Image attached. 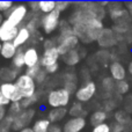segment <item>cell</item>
Returning a JSON list of instances; mask_svg holds the SVG:
<instances>
[{"label": "cell", "instance_id": "6da1fadb", "mask_svg": "<svg viewBox=\"0 0 132 132\" xmlns=\"http://www.w3.org/2000/svg\"><path fill=\"white\" fill-rule=\"evenodd\" d=\"M67 19L73 28V34L84 44L96 42L104 29L103 21L96 19L87 9H73Z\"/></svg>", "mask_w": 132, "mask_h": 132}, {"label": "cell", "instance_id": "7a4b0ae2", "mask_svg": "<svg viewBox=\"0 0 132 132\" xmlns=\"http://www.w3.org/2000/svg\"><path fill=\"white\" fill-rule=\"evenodd\" d=\"M72 95L63 87L50 89L46 94V104L51 108H67L71 104Z\"/></svg>", "mask_w": 132, "mask_h": 132}, {"label": "cell", "instance_id": "3957f363", "mask_svg": "<svg viewBox=\"0 0 132 132\" xmlns=\"http://www.w3.org/2000/svg\"><path fill=\"white\" fill-rule=\"evenodd\" d=\"M28 14H29V9H28L27 4H24V2H15L14 6L9 11L4 14V16L5 20H7L11 24H13L14 27L20 28L24 24Z\"/></svg>", "mask_w": 132, "mask_h": 132}, {"label": "cell", "instance_id": "277c9868", "mask_svg": "<svg viewBox=\"0 0 132 132\" xmlns=\"http://www.w3.org/2000/svg\"><path fill=\"white\" fill-rule=\"evenodd\" d=\"M14 84H15L16 87L19 88V90H20L23 98L32 97V96H35L37 94V92H38V87H37L35 80L32 79L31 77L27 75L26 73H21Z\"/></svg>", "mask_w": 132, "mask_h": 132}, {"label": "cell", "instance_id": "5b68a950", "mask_svg": "<svg viewBox=\"0 0 132 132\" xmlns=\"http://www.w3.org/2000/svg\"><path fill=\"white\" fill-rule=\"evenodd\" d=\"M62 21V14L55 9L49 14H43L41 16V31L43 35H52L59 28Z\"/></svg>", "mask_w": 132, "mask_h": 132}, {"label": "cell", "instance_id": "8992f818", "mask_svg": "<svg viewBox=\"0 0 132 132\" xmlns=\"http://www.w3.org/2000/svg\"><path fill=\"white\" fill-rule=\"evenodd\" d=\"M97 93V85L93 80H88L86 82H82L79 87H78L77 92L74 94L75 101L82 103H88L94 98V96Z\"/></svg>", "mask_w": 132, "mask_h": 132}, {"label": "cell", "instance_id": "52a82bcc", "mask_svg": "<svg viewBox=\"0 0 132 132\" xmlns=\"http://www.w3.org/2000/svg\"><path fill=\"white\" fill-rule=\"evenodd\" d=\"M36 109L30 108V109L23 110L21 114H19L13 119V126H12V132H20L21 130L26 128H29L30 124L35 122L36 117Z\"/></svg>", "mask_w": 132, "mask_h": 132}, {"label": "cell", "instance_id": "ba28073f", "mask_svg": "<svg viewBox=\"0 0 132 132\" xmlns=\"http://www.w3.org/2000/svg\"><path fill=\"white\" fill-rule=\"evenodd\" d=\"M56 43H57V49L59 51L60 56H64L70 51L79 48L80 41L74 34L57 35L56 36Z\"/></svg>", "mask_w": 132, "mask_h": 132}, {"label": "cell", "instance_id": "9c48e42d", "mask_svg": "<svg viewBox=\"0 0 132 132\" xmlns=\"http://www.w3.org/2000/svg\"><path fill=\"white\" fill-rule=\"evenodd\" d=\"M118 41H119L118 36L115 34V31L111 28H104L101 31L96 43L101 49H110L116 45L118 43Z\"/></svg>", "mask_w": 132, "mask_h": 132}, {"label": "cell", "instance_id": "30bf717a", "mask_svg": "<svg viewBox=\"0 0 132 132\" xmlns=\"http://www.w3.org/2000/svg\"><path fill=\"white\" fill-rule=\"evenodd\" d=\"M60 58H62V56H60L57 46H53V48L46 49V50L42 51L39 65L43 68H46L51 65H55V64H57V63H59Z\"/></svg>", "mask_w": 132, "mask_h": 132}, {"label": "cell", "instance_id": "8fae6325", "mask_svg": "<svg viewBox=\"0 0 132 132\" xmlns=\"http://www.w3.org/2000/svg\"><path fill=\"white\" fill-rule=\"evenodd\" d=\"M0 93L7 100L11 101V103L21 102L23 100L20 90H19V88L16 87V85L14 82H11V84H0Z\"/></svg>", "mask_w": 132, "mask_h": 132}, {"label": "cell", "instance_id": "7c38bea8", "mask_svg": "<svg viewBox=\"0 0 132 132\" xmlns=\"http://www.w3.org/2000/svg\"><path fill=\"white\" fill-rule=\"evenodd\" d=\"M86 126V117H70L63 125V132H82Z\"/></svg>", "mask_w": 132, "mask_h": 132}, {"label": "cell", "instance_id": "4fadbf2b", "mask_svg": "<svg viewBox=\"0 0 132 132\" xmlns=\"http://www.w3.org/2000/svg\"><path fill=\"white\" fill-rule=\"evenodd\" d=\"M41 52L36 46H26L24 48V65L26 68H30L39 65Z\"/></svg>", "mask_w": 132, "mask_h": 132}, {"label": "cell", "instance_id": "5bb4252c", "mask_svg": "<svg viewBox=\"0 0 132 132\" xmlns=\"http://www.w3.org/2000/svg\"><path fill=\"white\" fill-rule=\"evenodd\" d=\"M109 73H110V78L115 82L123 81V80H125L126 75H128V70L121 62L112 60L109 65Z\"/></svg>", "mask_w": 132, "mask_h": 132}, {"label": "cell", "instance_id": "9a60e30c", "mask_svg": "<svg viewBox=\"0 0 132 132\" xmlns=\"http://www.w3.org/2000/svg\"><path fill=\"white\" fill-rule=\"evenodd\" d=\"M19 31L18 27H14L13 24L5 20L2 22L1 27H0V42L5 43V42H13L14 38L16 37V34Z\"/></svg>", "mask_w": 132, "mask_h": 132}, {"label": "cell", "instance_id": "2e32d148", "mask_svg": "<svg viewBox=\"0 0 132 132\" xmlns=\"http://www.w3.org/2000/svg\"><path fill=\"white\" fill-rule=\"evenodd\" d=\"M20 74V71L15 70L12 66H2V67H0V84L15 82Z\"/></svg>", "mask_w": 132, "mask_h": 132}, {"label": "cell", "instance_id": "e0dca14e", "mask_svg": "<svg viewBox=\"0 0 132 132\" xmlns=\"http://www.w3.org/2000/svg\"><path fill=\"white\" fill-rule=\"evenodd\" d=\"M30 37H31V32H30L29 30L27 29V27L23 24L22 27L19 28V31H18V34H16V37L14 38L13 43L18 49L19 48H26L30 41Z\"/></svg>", "mask_w": 132, "mask_h": 132}, {"label": "cell", "instance_id": "ac0fdd59", "mask_svg": "<svg viewBox=\"0 0 132 132\" xmlns=\"http://www.w3.org/2000/svg\"><path fill=\"white\" fill-rule=\"evenodd\" d=\"M68 116L67 108H55L50 109L46 114V118L50 121L51 124H59Z\"/></svg>", "mask_w": 132, "mask_h": 132}, {"label": "cell", "instance_id": "d6986e66", "mask_svg": "<svg viewBox=\"0 0 132 132\" xmlns=\"http://www.w3.org/2000/svg\"><path fill=\"white\" fill-rule=\"evenodd\" d=\"M82 53L80 52L79 48L75 49V50H72L70 51V52H67L66 55L62 56V62L64 63V65H66L67 67H74V66H77L79 64L80 62H81L82 59Z\"/></svg>", "mask_w": 132, "mask_h": 132}, {"label": "cell", "instance_id": "ffe728a7", "mask_svg": "<svg viewBox=\"0 0 132 132\" xmlns=\"http://www.w3.org/2000/svg\"><path fill=\"white\" fill-rule=\"evenodd\" d=\"M41 16H42L41 13L34 14V13H30L29 12V14H28L27 20H26V22H24V26L27 27V29L29 30L31 34L41 30Z\"/></svg>", "mask_w": 132, "mask_h": 132}, {"label": "cell", "instance_id": "44dd1931", "mask_svg": "<svg viewBox=\"0 0 132 132\" xmlns=\"http://www.w3.org/2000/svg\"><path fill=\"white\" fill-rule=\"evenodd\" d=\"M109 118V114L105 112L103 109H97L89 115V124L92 126H96L100 124L107 123V119Z\"/></svg>", "mask_w": 132, "mask_h": 132}, {"label": "cell", "instance_id": "7402d4cb", "mask_svg": "<svg viewBox=\"0 0 132 132\" xmlns=\"http://www.w3.org/2000/svg\"><path fill=\"white\" fill-rule=\"evenodd\" d=\"M18 48L14 45L13 42H5L2 43L1 46V53H0V57L4 58L5 60H12L15 56Z\"/></svg>", "mask_w": 132, "mask_h": 132}, {"label": "cell", "instance_id": "603a6c76", "mask_svg": "<svg viewBox=\"0 0 132 132\" xmlns=\"http://www.w3.org/2000/svg\"><path fill=\"white\" fill-rule=\"evenodd\" d=\"M11 62H12V64H11L12 67H14L15 70L21 72V71L26 67V65H24V48H19L15 56H14V58Z\"/></svg>", "mask_w": 132, "mask_h": 132}, {"label": "cell", "instance_id": "cb8c5ba5", "mask_svg": "<svg viewBox=\"0 0 132 132\" xmlns=\"http://www.w3.org/2000/svg\"><path fill=\"white\" fill-rule=\"evenodd\" d=\"M51 125L52 124L46 117H41V118L35 119V122L31 124V129L34 132H49Z\"/></svg>", "mask_w": 132, "mask_h": 132}, {"label": "cell", "instance_id": "d4e9b609", "mask_svg": "<svg viewBox=\"0 0 132 132\" xmlns=\"http://www.w3.org/2000/svg\"><path fill=\"white\" fill-rule=\"evenodd\" d=\"M86 109H85L84 104L78 101L72 102L68 108V116L70 117H85L86 116Z\"/></svg>", "mask_w": 132, "mask_h": 132}, {"label": "cell", "instance_id": "484cf974", "mask_svg": "<svg viewBox=\"0 0 132 132\" xmlns=\"http://www.w3.org/2000/svg\"><path fill=\"white\" fill-rule=\"evenodd\" d=\"M114 122L122 124V125L126 126L128 124H130L132 122V119L130 118V115L128 114L126 110H116L114 114Z\"/></svg>", "mask_w": 132, "mask_h": 132}, {"label": "cell", "instance_id": "4316f807", "mask_svg": "<svg viewBox=\"0 0 132 132\" xmlns=\"http://www.w3.org/2000/svg\"><path fill=\"white\" fill-rule=\"evenodd\" d=\"M130 92V84L126 80L115 82V94L117 95H126Z\"/></svg>", "mask_w": 132, "mask_h": 132}, {"label": "cell", "instance_id": "83f0119b", "mask_svg": "<svg viewBox=\"0 0 132 132\" xmlns=\"http://www.w3.org/2000/svg\"><path fill=\"white\" fill-rule=\"evenodd\" d=\"M56 9V1H50V0H44V1H39V13L49 14Z\"/></svg>", "mask_w": 132, "mask_h": 132}, {"label": "cell", "instance_id": "f1b7e54d", "mask_svg": "<svg viewBox=\"0 0 132 132\" xmlns=\"http://www.w3.org/2000/svg\"><path fill=\"white\" fill-rule=\"evenodd\" d=\"M39 98H41V93H39V92H37L36 95L32 96V97H30V98H23V100L21 101V105H22L23 110L34 108V105L36 104V103H38Z\"/></svg>", "mask_w": 132, "mask_h": 132}, {"label": "cell", "instance_id": "f546056e", "mask_svg": "<svg viewBox=\"0 0 132 132\" xmlns=\"http://www.w3.org/2000/svg\"><path fill=\"white\" fill-rule=\"evenodd\" d=\"M101 86H102V89L104 93H108V94L115 93V81L110 77L103 78L102 82H101Z\"/></svg>", "mask_w": 132, "mask_h": 132}, {"label": "cell", "instance_id": "4dcf8cb0", "mask_svg": "<svg viewBox=\"0 0 132 132\" xmlns=\"http://www.w3.org/2000/svg\"><path fill=\"white\" fill-rule=\"evenodd\" d=\"M7 111H8V115L11 117H16L19 114L23 111V108L21 105V102H12L9 104V107L7 108Z\"/></svg>", "mask_w": 132, "mask_h": 132}, {"label": "cell", "instance_id": "1f68e13d", "mask_svg": "<svg viewBox=\"0 0 132 132\" xmlns=\"http://www.w3.org/2000/svg\"><path fill=\"white\" fill-rule=\"evenodd\" d=\"M68 34H73V28L67 21V19L66 20L62 19L59 28H58V35H68Z\"/></svg>", "mask_w": 132, "mask_h": 132}, {"label": "cell", "instance_id": "d6a6232c", "mask_svg": "<svg viewBox=\"0 0 132 132\" xmlns=\"http://www.w3.org/2000/svg\"><path fill=\"white\" fill-rule=\"evenodd\" d=\"M13 117L7 115L1 122H0V132H12L13 126Z\"/></svg>", "mask_w": 132, "mask_h": 132}, {"label": "cell", "instance_id": "836d02e7", "mask_svg": "<svg viewBox=\"0 0 132 132\" xmlns=\"http://www.w3.org/2000/svg\"><path fill=\"white\" fill-rule=\"evenodd\" d=\"M43 41H44L43 32H42L41 30H38V31L31 34L30 41H29V43H28L27 46H36V48H37V45H38L39 43H43Z\"/></svg>", "mask_w": 132, "mask_h": 132}, {"label": "cell", "instance_id": "e575fe53", "mask_svg": "<svg viewBox=\"0 0 132 132\" xmlns=\"http://www.w3.org/2000/svg\"><path fill=\"white\" fill-rule=\"evenodd\" d=\"M34 80H35V82H36L37 87L38 86H45V84L49 81V74L45 72V70L42 67V70L39 71V73L36 75V78H35Z\"/></svg>", "mask_w": 132, "mask_h": 132}, {"label": "cell", "instance_id": "d590c367", "mask_svg": "<svg viewBox=\"0 0 132 132\" xmlns=\"http://www.w3.org/2000/svg\"><path fill=\"white\" fill-rule=\"evenodd\" d=\"M70 7H72V2L70 1H56V11L60 14L70 9Z\"/></svg>", "mask_w": 132, "mask_h": 132}, {"label": "cell", "instance_id": "8d00e7d4", "mask_svg": "<svg viewBox=\"0 0 132 132\" xmlns=\"http://www.w3.org/2000/svg\"><path fill=\"white\" fill-rule=\"evenodd\" d=\"M116 101L114 100V98H108V100H105L104 102H103V110H104L105 112H111L115 110V108H116Z\"/></svg>", "mask_w": 132, "mask_h": 132}, {"label": "cell", "instance_id": "74e56055", "mask_svg": "<svg viewBox=\"0 0 132 132\" xmlns=\"http://www.w3.org/2000/svg\"><path fill=\"white\" fill-rule=\"evenodd\" d=\"M42 46H43V50H46V49L53 48V46H57V43H56V37H45L42 43Z\"/></svg>", "mask_w": 132, "mask_h": 132}, {"label": "cell", "instance_id": "f35d334b", "mask_svg": "<svg viewBox=\"0 0 132 132\" xmlns=\"http://www.w3.org/2000/svg\"><path fill=\"white\" fill-rule=\"evenodd\" d=\"M90 132H111V130H110V124L103 123V124H100V125L93 126Z\"/></svg>", "mask_w": 132, "mask_h": 132}, {"label": "cell", "instance_id": "ab89813d", "mask_svg": "<svg viewBox=\"0 0 132 132\" xmlns=\"http://www.w3.org/2000/svg\"><path fill=\"white\" fill-rule=\"evenodd\" d=\"M42 70V66L41 65H37V66H34V67H30V68H26V74L31 77L32 79L36 78V75L39 73V71Z\"/></svg>", "mask_w": 132, "mask_h": 132}, {"label": "cell", "instance_id": "60d3db41", "mask_svg": "<svg viewBox=\"0 0 132 132\" xmlns=\"http://www.w3.org/2000/svg\"><path fill=\"white\" fill-rule=\"evenodd\" d=\"M14 4H15V2L9 1V0L8 1H0V13L5 14L6 12H8L9 9L14 6Z\"/></svg>", "mask_w": 132, "mask_h": 132}, {"label": "cell", "instance_id": "b9f144b4", "mask_svg": "<svg viewBox=\"0 0 132 132\" xmlns=\"http://www.w3.org/2000/svg\"><path fill=\"white\" fill-rule=\"evenodd\" d=\"M27 6L30 13H34V14L39 13V1H29L27 2Z\"/></svg>", "mask_w": 132, "mask_h": 132}, {"label": "cell", "instance_id": "7bdbcfd3", "mask_svg": "<svg viewBox=\"0 0 132 132\" xmlns=\"http://www.w3.org/2000/svg\"><path fill=\"white\" fill-rule=\"evenodd\" d=\"M110 130L111 132H125V126L117 123V122H114L110 124Z\"/></svg>", "mask_w": 132, "mask_h": 132}, {"label": "cell", "instance_id": "ee69618b", "mask_svg": "<svg viewBox=\"0 0 132 132\" xmlns=\"http://www.w3.org/2000/svg\"><path fill=\"white\" fill-rule=\"evenodd\" d=\"M44 70H45V72L48 73L49 75H53V74H56V73L60 70V64H59V63H57V64L51 65V66H49V67L44 68Z\"/></svg>", "mask_w": 132, "mask_h": 132}, {"label": "cell", "instance_id": "f6af8a7d", "mask_svg": "<svg viewBox=\"0 0 132 132\" xmlns=\"http://www.w3.org/2000/svg\"><path fill=\"white\" fill-rule=\"evenodd\" d=\"M9 104H11V101L7 100L4 95L0 94V107H5V108H8Z\"/></svg>", "mask_w": 132, "mask_h": 132}, {"label": "cell", "instance_id": "bcb514c9", "mask_svg": "<svg viewBox=\"0 0 132 132\" xmlns=\"http://www.w3.org/2000/svg\"><path fill=\"white\" fill-rule=\"evenodd\" d=\"M49 132H63V126H60L59 124H52Z\"/></svg>", "mask_w": 132, "mask_h": 132}, {"label": "cell", "instance_id": "7dc6e473", "mask_svg": "<svg viewBox=\"0 0 132 132\" xmlns=\"http://www.w3.org/2000/svg\"><path fill=\"white\" fill-rule=\"evenodd\" d=\"M8 115V111H7V108L5 107H0V122L5 118V117Z\"/></svg>", "mask_w": 132, "mask_h": 132}, {"label": "cell", "instance_id": "c3c4849f", "mask_svg": "<svg viewBox=\"0 0 132 132\" xmlns=\"http://www.w3.org/2000/svg\"><path fill=\"white\" fill-rule=\"evenodd\" d=\"M124 7H125V9L128 11V13H129V15H130V18L132 19V1L125 2V4H124Z\"/></svg>", "mask_w": 132, "mask_h": 132}, {"label": "cell", "instance_id": "681fc988", "mask_svg": "<svg viewBox=\"0 0 132 132\" xmlns=\"http://www.w3.org/2000/svg\"><path fill=\"white\" fill-rule=\"evenodd\" d=\"M128 72H129V74L132 77V60L130 63H129V66H128Z\"/></svg>", "mask_w": 132, "mask_h": 132}, {"label": "cell", "instance_id": "f907efd6", "mask_svg": "<svg viewBox=\"0 0 132 132\" xmlns=\"http://www.w3.org/2000/svg\"><path fill=\"white\" fill-rule=\"evenodd\" d=\"M20 132H34V130L31 129V126H29V128H26V129H23V130H21Z\"/></svg>", "mask_w": 132, "mask_h": 132}, {"label": "cell", "instance_id": "816d5d0a", "mask_svg": "<svg viewBox=\"0 0 132 132\" xmlns=\"http://www.w3.org/2000/svg\"><path fill=\"white\" fill-rule=\"evenodd\" d=\"M5 21V16H4V14H1L0 13V27H1V24H2V22Z\"/></svg>", "mask_w": 132, "mask_h": 132}, {"label": "cell", "instance_id": "f5cc1de1", "mask_svg": "<svg viewBox=\"0 0 132 132\" xmlns=\"http://www.w3.org/2000/svg\"><path fill=\"white\" fill-rule=\"evenodd\" d=\"M1 46H2V43L0 42V53H1Z\"/></svg>", "mask_w": 132, "mask_h": 132}, {"label": "cell", "instance_id": "db71d44e", "mask_svg": "<svg viewBox=\"0 0 132 132\" xmlns=\"http://www.w3.org/2000/svg\"><path fill=\"white\" fill-rule=\"evenodd\" d=\"M130 31H132V27H131V29H130Z\"/></svg>", "mask_w": 132, "mask_h": 132}, {"label": "cell", "instance_id": "11a10c76", "mask_svg": "<svg viewBox=\"0 0 132 132\" xmlns=\"http://www.w3.org/2000/svg\"><path fill=\"white\" fill-rule=\"evenodd\" d=\"M0 94H1V93H0Z\"/></svg>", "mask_w": 132, "mask_h": 132}]
</instances>
